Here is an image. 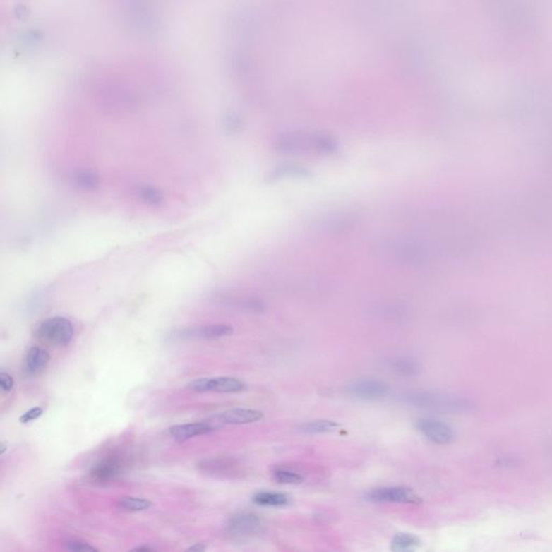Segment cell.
Instances as JSON below:
<instances>
[{
    "label": "cell",
    "instance_id": "10",
    "mask_svg": "<svg viewBox=\"0 0 552 552\" xmlns=\"http://www.w3.org/2000/svg\"><path fill=\"white\" fill-rule=\"evenodd\" d=\"M198 392H240L246 388L241 380L231 377L201 378L193 380L187 386Z\"/></svg>",
    "mask_w": 552,
    "mask_h": 552
},
{
    "label": "cell",
    "instance_id": "24",
    "mask_svg": "<svg viewBox=\"0 0 552 552\" xmlns=\"http://www.w3.org/2000/svg\"><path fill=\"white\" fill-rule=\"evenodd\" d=\"M339 424L337 422L329 420H318L313 422L304 423L300 425L299 431L306 433H331L338 428Z\"/></svg>",
    "mask_w": 552,
    "mask_h": 552
},
{
    "label": "cell",
    "instance_id": "12",
    "mask_svg": "<svg viewBox=\"0 0 552 552\" xmlns=\"http://www.w3.org/2000/svg\"><path fill=\"white\" fill-rule=\"evenodd\" d=\"M196 469L214 478H234L240 474L239 464L231 459L202 460L196 464Z\"/></svg>",
    "mask_w": 552,
    "mask_h": 552
},
{
    "label": "cell",
    "instance_id": "7",
    "mask_svg": "<svg viewBox=\"0 0 552 552\" xmlns=\"http://www.w3.org/2000/svg\"><path fill=\"white\" fill-rule=\"evenodd\" d=\"M227 533L235 541H246L260 533L263 521L251 512L234 515L227 522Z\"/></svg>",
    "mask_w": 552,
    "mask_h": 552
},
{
    "label": "cell",
    "instance_id": "27",
    "mask_svg": "<svg viewBox=\"0 0 552 552\" xmlns=\"http://www.w3.org/2000/svg\"><path fill=\"white\" fill-rule=\"evenodd\" d=\"M63 545H64L65 549L71 550V551H98L97 548L87 541H80V539H68Z\"/></svg>",
    "mask_w": 552,
    "mask_h": 552
},
{
    "label": "cell",
    "instance_id": "32",
    "mask_svg": "<svg viewBox=\"0 0 552 552\" xmlns=\"http://www.w3.org/2000/svg\"><path fill=\"white\" fill-rule=\"evenodd\" d=\"M8 445L6 443H1V445H0V455H4L6 453V451H7Z\"/></svg>",
    "mask_w": 552,
    "mask_h": 552
},
{
    "label": "cell",
    "instance_id": "28",
    "mask_svg": "<svg viewBox=\"0 0 552 552\" xmlns=\"http://www.w3.org/2000/svg\"><path fill=\"white\" fill-rule=\"evenodd\" d=\"M42 414H44V410H42L40 407L30 409V410L26 411L25 413L22 414L21 418H20V422H21L22 424H28V423L32 422V421L40 418Z\"/></svg>",
    "mask_w": 552,
    "mask_h": 552
},
{
    "label": "cell",
    "instance_id": "30",
    "mask_svg": "<svg viewBox=\"0 0 552 552\" xmlns=\"http://www.w3.org/2000/svg\"><path fill=\"white\" fill-rule=\"evenodd\" d=\"M206 550V546H204L203 544H196V545L191 546V547L188 548L187 551H192V552H203Z\"/></svg>",
    "mask_w": 552,
    "mask_h": 552
},
{
    "label": "cell",
    "instance_id": "2",
    "mask_svg": "<svg viewBox=\"0 0 552 552\" xmlns=\"http://www.w3.org/2000/svg\"><path fill=\"white\" fill-rule=\"evenodd\" d=\"M381 247L385 257L402 265H418L424 261L426 256L424 246L413 238H392Z\"/></svg>",
    "mask_w": 552,
    "mask_h": 552
},
{
    "label": "cell",
    "instance_id": "8",
    "mask_svg": "<svg viewBox=\"0 0 552 552\" xmlns=\"http://www.w3.org/2000/svg\"><path fill=\"white\" fill-rule=\"evenodd\" d=\"M366 498L373 503H394V504L418 505L422 498L412 488L406 486H386L369 491Z\"/></svg>",
    "mask_w": 552,
    "mask_h": 552
},
{
    "label": "cell",
    "instance_id": "14",
    "mask_svg": "<svg viewBox=\"0 0 552 552\" xmlns=\"http://www.w3.org/2000/svg\"><path fill=\"white\" fill-rule=\"evenodd\" d=\"M263 418V413L258 410L246 408L231 409L224 411L218 416H215V420L220 425H243L258 422Z\"/></svg>",
    "mask_w": 552,
    "mask_h": 552
},
{
    "label": "cell",
    "instance_id": "5",
    "mask_svg": "<svg viewBox=\"0 0 552 552\" xmlns=\"http://www.w3.org/2000/svg\"><path fill=\"white\" fill-rule=\"evenodd\" d=\"M126 468H128V463L124 455H107L92 466L89 475L92 481L96 484H110L119 479Z\"/></svg>",
    "mask_w": 552,
    "mask_h": 552
},
{
    "label": "cell",
    "instance_id": "23",
    "mask_svg": "<svg viewBox=\"0 0 552 552\" xmlns=\"http://www.w3.org/2000/svg\"><path fill=\"white\" fill-rule=\"evenodd\" d=\"M153 506L152 502L145 498H133V496H124L118 500V507L121 510L128 512H138L150 509Z\"/></svg>",
    "mask_w": 552,
    "mask_h": 552
},
{
    "label": "cell",
    "instance_id": "6",
    "mask_svg": "<svg viewBox=\"0 0 552 552\" xmlns=\"http://www.w3.org/2000/svg\"><path fill=\"white\" fill-rule=\"evenodd\" d=\"M275 148L284 155H306L315 153V132L284 133L275 140Z\"/></svg>",
    "mask_w": 552,
    "mask_h": 552
},
{
    "label": "cell",
    "instance_id": "21",
    "mask_svg": "<svg viewBox=\"0 0 552 552\" xmlns=\"http://www.w3.org/2000/svg\"><path fill=\"white\" fill-rule=\"evenodd\" d=\"M290 498L284 493L263 492L256 493L253 496V502L259 506L284 507L290 504Z\"/></svg>",
    "mask_w": 552,
    "mask_h": 552
},
{
    "label": "cell",
    "instance_id": "1",
    "mask_svg": "<svg viewBox=\"0 0 552 552\" xmlns=\"http://www.w3.org/2000/svg\"><path fill=\"white\" fill-rule=\"evenodd\" d=\"M402 402L419 408L445 412L467 413L472 410L474 404L467 398L455 395H443L438 392H409L402 397Z\"/></svg>",
    "mask_w": 552,
    "mask_h": 552
},
{
    "label": "cell",
    "instance_id": "3",
    "mask_svg": "<svg viewBox=\"0 0 552 552\" xmlns=\"http://www.w3.org/2000/svg\"><path fill=\"white\" fill-rule=\"evenodd\" d=\"M73 323L60 316L44 320L36 329V337L40 342L54 347H66L73 341Z\"/></svg>",
    "mask_w": 552,
    "mask_h": 552
},
{
    "label": "cell",
    "instance_id": "22",
    "mask_svg": "<svg viewBox=\"0 0 552 552\" xmlns=\"http://www.w3.org/2000/svg\"><path fill=\"white\" fill-rule=\"evenodd\" d=\"M421 546V539L418 536L409 533H400L392 537L390 548L392 551L410 552L418 549Z\"/></svg>",
    "mask_w": 552,
    "mask_h": 552
},
{
    "label": "cell",
    "instance_id": "11",
    "mask_svg": "<svg viewBox=\"0 0 552 552\" xmlns=\"http://www.w3.org/2000/svg\"><path fill=\"white\" fill-rule=\"evenodd\" d=\"M416 427L422 435L437 445H449L455 440V431L449 424L433 418L416 421Z\"/></svg>",
    "mask_w": 552,
    "mask_h": 552
},
{
    "label": "cell",
    "instance_id": "9",
    "mask_svg": "<svg viewBox=\"0 0 552 552\" xmlns=\"http://www.w3.org/2000/svg\"><path fill=\"white\" fill-rule=\"evenodd\" d=\"M347 394L359 400H380L390 392V386L385 382L377 379H359L347 386Z\"/></svg>",
    "mask_w": 552,
    "mask_h": 552
},
{
    "label": "cell",
    "instance_id": "19",
    "mask_svg": "<svg viewBox=\"0 0 552 552\" xmlns=\"http://www.w3.org/2000/svg\"><path fill=\"white\" fill-rule=\"evenodd\" d=\"M217 299L226 306H235L251 312H263L265 308V304L261 300L253 297H236L231 294H220Z\"/></svg>",
    "mask_w": 552,
    "mask_h": 552
},
{
    "label": "cell",
    "instance_id": "15",
    "mask_svg": "<svg viewBox=\"0 0 552 552\" xmlns=\"http://www.w3.org/2000/svg\"><path fill=\"white\" fill-rule=\"evenodd\" d=\"M312 176V172L308 167L296 163H283L277 165L268 174V181H288V179H306Z\"/></svg>",
    "mask_w": 552,
    "mask_h": 552
},
{
    "label": "cell",
    "instance_id": "17",
    "mask_svg": "<svg viewBox=\"0 0 552 552\" xmlns=\"http://www.w3.org/2000/svg\"><path fill=\"white\" fill-rule=\"evenodd\" d=\"M132 196L138 201L152 208H159L164 203V194L159 188L149 184L138 183L132 186Z\"/></svg>",
    "mask_w": 552,
    "mask_h": 552
},
{
    "label": "cell",
    "instance_id": "13",
    "mask_svg": "<svg viewBox=\"0 0 552 552\" xmlns=\"http://www.w3.org/2000/svg\"><path fill=\"white\" fill-rule=\"evenodd\" d=\"M220 426L216 420L214 422L188 423V424L175 425L169 429V436L174 440L186 441L194 437L202 436L212 433Z\"/></svg>",
    "mask_w": 552,
    "mask_h": 552
},
{
    "label": "cell",
    "instance_id": "26",
    "mask_svg": "<svg viewBox=\"0 0 552 552\" xmlns=\"http://www.w3.org/2000/svg\"><path fill=\"white\" fill-rule=\"evenodd\" d=\"M273 476L274 479L282 484H298L304 481V477L300 474L286 468H276Z\"/></svg>",
    "mask_w": 552,
    "mask_h": 552
},
{
    "label": "cell",
    "instance_id": "29",
    "mask_svg": "<svg viewBox=\"0 0 552 552\" xmlns=\"http://www.w3.org/2000/svg\"><path fill=\"white\" fill-rule=\"evenodd\" d=\"M13 378L6 372L0 373V388L3 392H10L13 388Z\"/></svg>",
    "mask_w": 552,
    "mask_h": 552
},
{
    "label": "cell",
    "instance_id": "25",
    "mask_svg": "<svg viewBox=\"0 0 552 552\" xmlns=\"http://www.w3.org/2000/svg\"><path fill=\"white\" fill-rule=\"evenodd\" d=\"M355 220H356V218L352 214L341 215L339 212V214L326 217L325 220H322V222L327 229L340 230V229H345L347 227L351 226L352 222H355Z\"/></svg>",
    "mask_w": 552,
    "mask_h": 552
},
{
    "label": "cell",
    "instance_id": "20",
    "mask_svg": "<svg viewBox=\"0 0 552 552\" xmlns=\"http://www.w3.org/2000/svg\"><path fill=\"white\" fill-rule=\"evenodd\" d=\"M388 365L394 373L398 374L400 377H414L420 372V365L418 361L411 357H392L388 361Z\"/></svg>",
    "mask_w": 552,
    "mask_h": 552
},
{
    "label": "cell",
    "instance_id": "4",
    "mask_svg": "<svg viewBox=\"0 0 552 552\" xmlns=\"http://www.w3.org/2000/svg\"><path fill=\"white\" fill-rule=\"evenodd\" d=\"M233 332L234 329L230 325H203V326L187 327V328L173 331L169 338L173 342L216 340V339L231 336Z\"/></svg>",
    "mask_w": 552,
    "mask_h": 552
},
{
    "label": "cell",
    "instance_id": "31",
    "mask_svg": "<svg viewBox=\"0 0 552 552\" xmlns=\"http://www.w3.org/2000/svg\"><path fill=\"white\" fill-rule=\"evenodd\" d=\"M134 551H153L152 548L149 546H140V547L134 548Z\"/></svg>",
    "mask_w": 552,
    "mask_h": 552
},
{
    "label": "cell",
    "instance_id": "18",
    "mask_svg": "<svg viewBox=\"0 0 552 552\" xmlns=\"http://www.w3.org/2000/svg\"><path fill=\"white\" fill-rule=\"evenodd\" d=\"M69 183L81 191H93L101 184V177L93 169H78L69 174Z\"/></svg>",
    "mask_w": 552,
    "mask_h": 552
},
{
    "label": "cell",
    "instance_id": "16",
    "mask_svg": "<svg viewBox=\"0 0 552 552\" xmlns=\"http://www.w3.org/2000/svg\"><path fill=\"white\" fill-rule=\"evenodd\" d=\"M50 354L40 347H32L24 359L23 371L28 377H36L46 370Z\"/></svg>",
    "mask_w": 552,
    "mask_h": 552
}]
</instances>
